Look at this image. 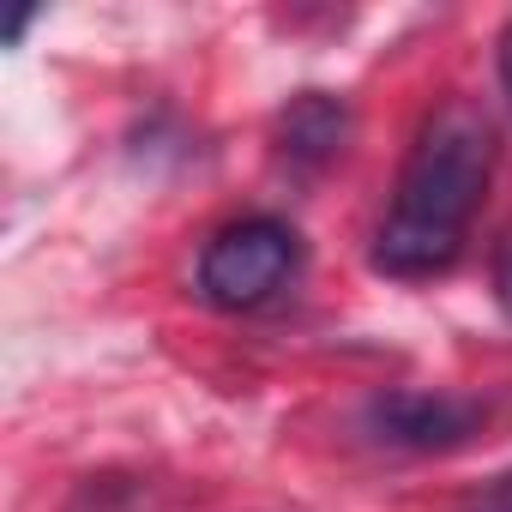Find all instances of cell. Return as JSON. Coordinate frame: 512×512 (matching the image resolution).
<instances>
[{
    "mask_svg": "<svg viewBox=\"0 0 512 512\" xmlns=\"http://www.w3.org/2000/svg\"><path fill=\"white\" fill-rule=\"evenodd\" d=\"M488 175H494L488 121L470 103L434 109L404 157L398 199L374 235V272H386V278L446 272L464 253V235H470V217L488 193Z\"/></svg>",
    "mask_w": 512,
    "mask_h": 512,
    "instance_id": "obj_1",
    "label": "cell"
},
{
    "mask_svg": "<svg viewBox=\"0 0 512 512\" xmlns=\"http://www.w3.org/2000/svg\"><path fill=\"white\" fill-rule=\"evenodd\" d=\"M302 266V241L278 217H241L217 229L199 253V296L223 314L266 308Z\"/></svg>",
    "mask_w": 512,
    "mask_h": 512,
    "instance_id": "obj_2",
    "label": "cell"
},
{
    "mask_svg": "<svg viewBox=\"0 0 512 512\" xmlns=\"http://www.w3.org/2000/svg\"><path fill=\"white\" fill-rule=\"evenodd\" d=\"M482 404L476 398H452V392H380L368 404V428L374 440L386 446H404V452H446V446H464L476 428H482Z\"/></svg>",
    "mask_w": 512,
    "mask_h": 512,
    "instance_id": "obj_3",
    "label": "cell"
},
{
    "mask_svg": "<svg viewBox=\"0 0 512 512\" xmlns=\"http://www.w3.org/2000/svg\"><path fill=\"white\" fill-rule=\"evenodd\" d=\"M278 145L290 163H308V169H326L344 157L350 145V109L326 91H302L290 97V109L278 115Z\"/></svg>",
    "mask_w": 512,
    "mask_h": 512,
    "instance_id": "obj_4",
    "label": "cell"
},
{
    "mask_svg": "<svg viewBox=\"0 0 512 512\" xmlns=\"http://www.w3.org/2000/svg\"><path fill=\"white\" fill-rule=\"evenodd\" d=\"M464 512H512V476H500V482H488Z\"/></svg>",
    "mask_w": 512,
    "mask_h": 512,
    "instance_id": "obj_5",
    "label": "cell"
},
{
    "mask_svg": "<svg viewBox=\"0 0 512 512\" xmlns=\"http://www.w3.org/2000/svg\"><path fill=\"white\" fill-rule=\"evenodd\" d=\"M494 296H500V308L512 320V241L500 247V260H494Z\"/></svg>",
    "mask_w": 512,
    "mask_h": 512,
    "instance_id": "obj_6",
    "label": "cell"
},
{
    "mask_svg": "<svg viewBox=\"0 0 512 512\" xmlns=\"http://www.w3.org/2000/svg\"><path fill=\"white\" fill-rule=\"evenodd\" d=\"M500 91H506V103H512V25L500 31Z\"/></svg>",
    "mask_w": 512,
    "mask_h": 512,
    "instance_id": "obj_7",
    "label": "cell"
}]
</instances>
